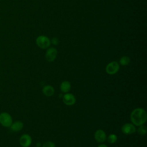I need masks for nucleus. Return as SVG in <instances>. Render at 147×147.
<instances>
[{
  "label": "nucleus",
  "mask_w": 147,
  "mask_h": 147,
  "mask_svg": "<svg viewBox=\"0 0 147 147\" xmlns=\"http://www.w3.org/2000/svg\"><path fill=\"white\" fill-rule=\"evenodd\" d=\"M147 120V114L142 108H136L130 114V121L134 126L144 125Z\"/></svg>",
  "instance_id": "obj_1"
},
{
  "label": "nucleus",
  "mask_w": 147,
  "mask_h": 147,
  "mask_svg": "<svg viewBox=\"0 0 147 147\" xmlns=\"http://www.w3.org/2000/svg\"><path fill=\"white\" fill-rule=\"evenodd\" d=\"M37 45L41 49L48 48L51 45V40L49 38L44 35L39 36L36 40Z\"/></svg>",
  "instance_id": "obj_2"
},
{
  "label": "nucleus",
  "mask_w": 147,
  "mask_h": 147,
  "mask_svg": "<svg viewBox=\"0 0 147 147\" xmlns=\"http://www.w3.org/2000/svg\"><path fill=\"white\" fill-rule=\"evenodd\" d=\"M13 123L11 116L7 113L3 112L0 114V123L5 127H9Z\"/></svg>",
  "instance_id": "obj_3"
},
{
  "label": "nucleus",
  "mask_w": 147,
  "mask_h": 147,
  "mask_svg": "<svg viewBox=\"0 0 147 147\" xmlns=\"http://www.w3.org/2000/svg\"><path fill=\"white\" fill-rule=\"evenodd\" d=\"M119 69V64L118 62L113 61L109 63L106 67L105 70L109 75H114L117 74Z\"/></svg>",
  "instance_id": "obj_4"
},
{
  "label": "nucleus",
  "mask_w": 147,
  "mask_h": 147,
  "mask_svg": "<svg viewBox=\"0 0 147 147\" xmlns=\"http://www.w3.org/2000/svg\"><path fill=\"white\" fill-rule=\"evenodd\" d=\"M57 49L54 47L49 48L45 53V59L49 62L53 61L57 56Z\"/></svg>",
  "instance_id": "obj_5"
},
{
  "label": "nucleus",
  "mask_w": 147,
  "mask_h": 147,
  "mask_svg": "<svg viewBox=\"0 0 147 147\" xmlns=\"http://www.w3.org/2000/svg\"><path fill=\"white\" fill-rule=\"evenodd\" d=\"M136 129L135 126L131 123H126L121 127V131L126 135L131 134L135 133Z\"/></svg>",
  "instance_id": "obj_6"
},
{
  "label": "nucleus",
  "mask_w": 147,
  "mask_h": 147,
  "mask_svg": "<svg viewBox=\"0 0 147 147\" xmlns=\"http://www.w3.org/2000/svg\"><path fill=\"white\" fill-rule=\"evenodd\" d=\"M63 103L67 106H72L76 103V98L71 93H66L63 96Z\"/></svg>",
  "instance_id": "obj_7"
},
{
  "label": "nucleus",
  "mask_w": 147,
  "mask_h": 147,
  "mask_svg": "<svg viewBox=\"0 0 147 147\" xmlns=\"http://www.w3.org/2000/svg\"><path fill=\"white\" fill-rule=\"evenodd\" d=\"M106 134L104 130L102 129H98L95 131L94 133V138L96 142L102 143L106 141Z\"/></svg>",
  "instance_id": "obj_8"
},
{
  "label": "nucleus",
  "mask_w": 147,
  "mask_h": 147,
  "mask_svg": "<svg viewBox=\"0 0 147 147\" xmlns=\"http://www.w3.org/2000/svg\"><path fill=\"white\" fill-rule=\"evenodd\" d=\"M32 142V137L28 134H24L20 138V144L22 147H29L31 145Z\"/></svg>",
  "instance_id": "obj_9"
},
{
  "label": "nucleus",
  "mask_w": 147,
  "mask_h": 147,
  "mask_svg": "<svg viewBox=\"0 0 147 147\" xmlns=\"http://www.w3.org/2000/svg\"><path fill=\"white\" fill-rule=\"evenodd\" d=\"M42 91L44 95L47 96H52L55 94V89L51 85H46L44 86Z\"/></svg>",
  "instance_id": "obj_10"
},
{
  "label": "nucleus",
  "mask_w": 147,
  "mask_h": 147,
  "mask_svg": "<svg viewBox=\"0 0 147 147\" xmlns=\"http://www.w3.org/2000/svg\"><path fill=\"white\" fill-rule=\"evenodd\" d=\"M71 83L67 80H64L62 82L60 85V89L61 91L63 93L68 92L71 90Z\"/></svg>",
  "instance_id": "obj_11"
},
{
  "label": "nucleus",
  "mask_w": 147,
  "mask_h": 147,
  "mask_svg": "<svg viewBox=\"0 0 147 147\" xmlns=\"http://www.w3.org/2000/svg\"><path fill=\"white\" fill-rule=\"evenodd\" d=\"M10 127L13 131H19L24 127V123L21 121H17L14 123H12Z\"/></svg>",
  "instance_id": "obj_12"
},
{
  "label": "nucleus",
  "mask_w": 147,
  "mask_h": 147,
  "mask_svg": "<svg viewBox=\"0 0 147 147\" xmlns=\"http://www.w3.org/2000/svg\"><path fill=\"white\" fill-rule=\"evenodd\" d=\"M119 62L121 65H127L130 62V59L127 56H123L120 58Z\"/></svg>",
  "instance_id": "obj_13"
},
{
  "label": "nucleus",
  "mask_w": 147,
  "mask_h": 147,
  "mask_svg": "<svg viewBox=\"0 0 147 147\" xmlns=\"http://www.w3.org/2000/svg\"><path fill=\"white\" fill-rule=\"evenodd\" d=\"M137 133L140 136H144V135H145L146 134V133H147V128H146V127L145 125H144L139 126L138 129H137Z\"/></svg>",
  "instance_id": "obj_14"
},
{
  "label": "nucleus",
  "mask_w": 147,
  "mask_h": 147,
  "mask_svg": "<svg viewBox=\"0 0 147 147\" xmlns=\"http://www.w3.org/2000/svg\"><path fill=\"white\" fill-rule=\"evenodd\" d=\"M118 139V137L116 134H110L107 137V141L110 144H114L115 142H117Z\"/></svg>",
  "instance_id": "obj_15"
},
{
  "label": "nucleus",
  "mask_w": 147,
  "mask_h": 147,
  "mask_svg": "<svg viewBox=\"0 0 147 147\" xmlns=\"http://www.w3.org/2000/svg\"><path fill=\"white\" fill-rule=\"evenodd\" d=\"M42 147H56V145L53 142L48 141L43 144Z\"/></svg>",
  "instance_id": "obj_16"
},
{
  "label": "nucleus",
  "mask_w": 147,
  "mask_h": 147,
  "mask_svg": "<svg viewBox=\"0 0 147 147\" xmlns=\"http://www.w3.org/2000/svg\"><path fill=\"white\" fill-rule=\"evenodd\" d=\"M51 43H52L53 45H57L59 44V40L58 39L57 37H54L52 38L51 41Z\"/></svg>",
  "instance_id": "obj_17"
},
{
  "label": "nucleus",
  "mask_w": 147,
  "mask_h": 147,
  "mask_svg": "<svg viewBox=\"0 0 147 147\" xmlns=\"http://www.w3.org/2000/svg\"><path fill=\"white\" fill-rule=\"evenodd\" d=\"M98 147H108V146H107L106 145L102 144H100V145H98Z\"/></svg>",
  "instance_id": "obj_18"
},
{
  "label": "nucleus",
  "mask_w": 147,
  "mask_h": 147,
  "mask_svg": "<svg viewBox=\"0 0 147 147\" xmlns=\"http://www.w3.org/2000/svg\"><path fill=\"white\" fill-rule=\"evenodd\" d=\"M36 147H40V146H36Z\"/></svg>",
  "instance_id": "obj_19"
}]
</instances>
